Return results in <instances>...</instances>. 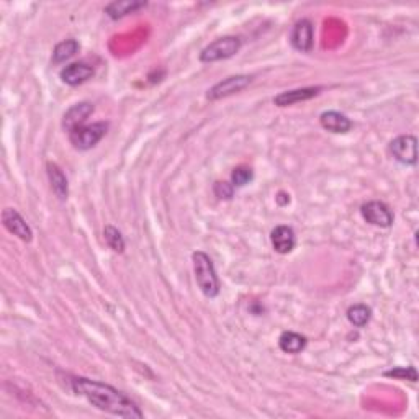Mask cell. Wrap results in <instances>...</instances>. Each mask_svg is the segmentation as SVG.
Wrapping results in <instances>:
<instances>
[{
	"instance_id": "1",
	"label": "cell",
	"mask_w": 419,
	"mask_h": 419,
	"mask_svg": "<svg viewBox=\"0 0 419 419\" xmlns=\"http://www.w3.org/2000/svg\"><path fill=\"white\" fill-rule=\"evenodd\" d=\"M71 386L75 395L84 396L89 403H92V407L100 411L128 419L143 418V411L138 404L132 398H128L123 391L116 390L115 386L85 377H74L71 380Z\"/></svg>"
},
{
	"instance_id": "2",
	"label": "cell",
	"mask_w": 419,
	"mask_h": 419,
	"mask_svg": "<svg viewBox=\"0 0 419 419\" xmlns=\"http://www.w3.org/2000/svg\"><path fill=\"white\" fill-rule=\"evenodd\" d=\"M193 262V274H195V280L198 288L202 290L206 298H216L222 290V283H220L218 274L213 265V260L204 251H195L192 254Z\"/></svg>"
},
{
	"instance_id": "3",
	"label": "cell",
	"mask_w": 419,
	"mask_h": 419,
	"mask_svg": "<svg viewBox=\"0 0 419 419\" xmlns=\"http://www.w3.org/2000/svg\"><path fill=\"white\" fill-rule=\"evenodd\" d=\"M107 132L108 123H105V121H97V123L92 125H80L78 128L71 130L67 134H69V141L75 150L89 151L102 141V138L105 136Z\"/></svg>"
},
{
	"instance_id": "4",
	"label": "cell",
	"mask_w": 419,
	"mask_h": 419,
	"mask_svg": "<svg viewBox=\"0 0 419 419\" xmlns=\"http://www.w3.org/2000/svg\"><path fill=\"white\" fill-rule=\"evenodd\" d=\"M241 46H242L241 38H238V36H223V38H218L216 42L210 43L208 46L202 49L200 61L216 62V61L229 60V57H233L234 54L240 53Z\"/></svg>"
},
{
	"instance_id": "5",
	"label": "cell",
	"mask_w": 419,
	"mask_h": 419,
	"mask_svg": "<svg viewBox=\"0 0 419 419\" xmlns=\"http://www.w3.org/2000/svg\"><path fill=\"white\" fill-rule=\"evenodd\" d=\"M360 215L368 224L377 228H390L395 222L393 211L390 210V206L378 200L367 202L360 206Z\"/></svg>"
},
{
	"instance_id": "6",
	"label": "cell",
	"mask_w": 419,
	"mask_h": 419,
	"mask_svg": "<svg viewBox=\"0 0 419 419\" xmlns=\"http://www.w3.org/2000/svg\"><path fill=\"white\" fill-rule=\"evenodd\" d=\"M389 150L390 154L404 166H414L418 162V139L413 134H402L395 138Z\"/></svg>"
},
{
	"instance_id": "7",
	"label": "cell",
	"mask_w": 419,
	"mask_h": 419,
	"mask_svg": "<svg viewBox=\"0 0 419 419\" xmlns=\"http://www.w3.org/2000/svg\"><path fill=\"white\" fill-rule=\"evenodd\" d=\"M252 79H254L252 75H246V74L231 75V78L223 79L222 82L215 84L213 87L206 92V98H208V100H220V98L240 93L252 82Z\"/></svg>"
},
{
	"instance_id": "8",
	"label": "cell",
	"mask_w": 419,
	"mask_h": 419,
	"mask_svg": "<svg viewBox=\"0 0 419 419\" xmlns=\"http://www.w3.org/2000/svg\"><path fill=\"white\" fill-rule=\"evenodd\" d=\"M290 43L300 53H312L314 48V28L308 18L296 21L290 33Z\"/></svg>"
},
{
	"instance_id": "9",
	"label": "cell",
	"mask_w": 419,
	"mask_h": 419,
	"mask_svg": "<svg viewBox=\"0 0 419 419\" xmlns=\"http://www.w3.org/2000/svg\"><path fill=\"white\" fill-rule=\"evenodd\" d=\"M2 223L6 229L13 236L24 242H31L33 240V231H31L30 224L25 222V218L15 208H6L2 211Z\"/></svg>"
},
{
	"instance_id": "10",
	"label": "cell",
	"mask_w": 419,
	"mask_h": 419,
	"mask_svg": "<svg viewBox=\"0 0 419 419\" xmlns=\"http://www.w3.org/2000/svg\"><path fill=\"white\" fill-rule=\"evenodd\" d=\"M270 241H272L274 251L278 252V254L285 256V254H290V252L295 249L296 234L294 231V228L280 224V226H276L272 229V233H270Z\"/></svg>"
},
{
	"instance_id": "11",
	"label": "cell",
	"mask_w": 419,
	"mask_h": 419,
	"mask_svg": "<svg viewBox=\"0 0 419 419\" xmlns=\"http://www.w3.org/2000/svg\"><path fill=\"white\" fill-rule=\"evenodd\" d=\"M93 72H96L93 67L87 64V62H74V64L66 66L60 75L62 82L71 85V87H75V85H80L92 79Z\"/></svg>"
},
{
	"instance_id": "12",
	"label": "cell",
	"mask_w": 419,
	"mask_h": 419,
	"mask_svg": "<svg viewBox=\"0 0 419 419\" xmlns=\"http://www.w3.org/2000/svg\"><path fill=\"white\" fill-rule=\"evenodd\" d=\"M92 114H93L92 103L89 102L75 103V105H72L64 114V118H62V128L69 133L71 130L78 128L80 125H85V120H87Z\"/></svg>"
},
{
	"instance_id": "13",
	"label": "cell",
	"mask_w": 419,
	"mask_h": 419,
	"mask_svg": "<svg viewBox=\"0 0 419 419\" xmlns=\"http://www.w3.org/2000/svg\"><path fill=\"white\" fill-rule=\"evenodd\" d=\"M321 90L323 87H303V89L287 90V92L278 93V96L274 98V103H276L277 107H290V105H295V103L312 100L313 97H317L321 93Z\"/></svg>"
},
{
	"instance_id": "14",
	"label": "cell",
	"mask_w": 419,
	"mask_h": 419,
	"mask_svg": "<svg viewBox=\"0 0 419 419\" xmlns=\"http://www.w3.org/2000/svg\"><path fill=\"white\" fill-rule=\"evenodd\" d=\"M319 123L326 132L335 133V134H344L350 132L353 128V121H350L348 116L341 112L336 110H330V112H323L321 116H319Z\"/></svg>"
},
{
	"instance_id": "15",
	"label": "cell",
	"mask_w": 419,
	"mask_h": 419,
	"mask_svg": "<svg viewBox=\"0 0 419 419\" xmlns=\"http://www.w3.org/2000/svg\"><path fill=\"white\" fill-rule=\"evenodd\" d=\"M46 174L56 197L62 202L67 200V195H69V184H67V177L66 174L62 172V169L57 164H54V162H48Z\"/></svg>"
},
{
	"instance_id": "16",
	"label": "cell",
	"mask_w": 419,
	"mask_h": 419,
	"mask_svg": "<svg viewBox=\"0 0 419 419\" xmlns=\"http://www.w3.org/2000/svg\"><path fill=\"white\" fill-rule=\"evenodd\" d=\"M146 6V2H138V0H118V2L108 3L105 7V13L112 20H120V18L130 15V13H136Z\"/></svg>"
},
{
	"instance_id": "17",
	"label": "cell",
	"mask_w": 419,
	"mask_h": 419,
	"mask_svg": "<svg viewBox=\"0 0 419 419\" xmlns=\"http://www.w3.org/2000/svg\"><path fill=\"white\" fill-rule=\"evenodd\" d=\"M306 344H308V339L294 331H283L278 337V348L285 354H300L301 350H305Z\"/></svg>"
},
{
	"instance_id": "18",
	"label": "cell",
	"mask_w": 419,
	"mask_h": 419,
	"mask_svg": "<svg viewBox=\"0 0 419 419\" xmlns=\"http://www.w3.org/2000/svg\"><path fill=\"white\" fill-rule=\"evenodd\" d=\"M80 44L75 39H66V42H61L60 44H56L53 51V64H61V62H66L67 60H71L72 56L79 53Z\"/></svg>"
},
{
	"instance_id": "19",
	"label": "cell",
	"mask_w": 419,
	"mask_h": 419,
	"mask_svg": "<svg viewBox=\"0 0 419 419\" xmlns=\"http://www.w3.org/2000/svg\"><path fill=\"white\" fill-rule=\"evenodd\" d=\"M349 323L355 328H364L371 323L372 310L367 305H353L348 310Z\"/></svg>"
},
{
	"instance_id": "20",
	"label": "cell",
	"mask_w": 419,
	"mask_h": 419,
	"mask_svg": "<svg viewBox=\"0 0 419 419\" xmlns=\"http://www.w3.org/2000/svg\"><path fill=\"white\" fill-rule=\"evenodd\" d=\"M103 238H105L107 246L110 247L112 251L116 252V254H123L125 252V238L118 229L112 224H107L105 229H103Z\"/></svg>"
},
{
	"instance_id": "21",
	"label": "cell",
	"mask_w": 419,
	"mask_h": 419,
	"mask_svg": "<svg viewBox=\"0 0 419 419\" xmlns=\"http://www.w3.org/2000/svg\"><path fill=\"white\" fill-rule=\"evenodd\" d=\"M254 179V170L247 166H240V168H234L231 172V184L234 188H241L247 186V184L252 182Z\"/></svg>"
},
{
	"instance_id": "22",
	"label": "cell",
	"mask_w": 419,
	"mask_h": 419,
	"mask_svg": "<svg viewBox=\"0 0 419 419\" xmlns=\"http://www.w3.org/2000/svg\"><path fill=\"white\" fill-rule=\"evenodd\" d=\"M384 375L390 378H396V380L418 382V372L414 367H396V368H391V371H386Z\"/></svg>"
},
{
	"instance_id": "23",
	"label": "cell",
	"mask_w": 419,
	"mask_h": 419,
	"mask_svg": "<svg viewBox=\"0 0 419 419\" xmlns=\"http://www.w3.org/2000/svg\"><path fill=\"white\" fill-rule=\"evenodd\" d=\"M213 192L220 200H231L234 195V186L231 182H224V180L222 182V180H218V182H215Z\"/></svg>"
}]
</instances>
